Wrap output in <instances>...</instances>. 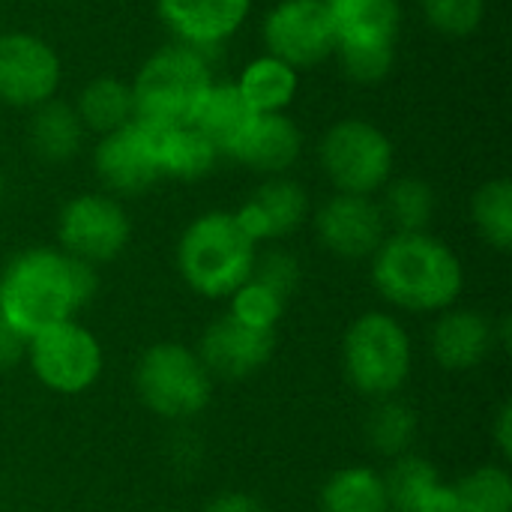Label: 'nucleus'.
<instances>
[{
    "instance_id": "nucleus-1",
    "label": "nucleus",
    "mask_w": 512,
    "mask_h": 512,
    "mask_svg": "<svg viewBox=\"0 0 512 512\" xmlns=\"http://www.w3.org/2000/svg\"><path fill=\"white\" fill-rule=\"evenodd\" d=\"M96 288L93 264L60 249H27L0 273V321L30 339L45 327L69 321L93 300Z\"/></svg>"
},
{
    "instance_id": "nucleus-2",
    "label": "nucleus",
    "mask_w": 512,
    "mask_h": 512,
    "mask_svg": "<svg viewBox=\"0 0 512 512\" xmlns=\"http://www.w3.org/2000/svg\"><path fill=\"white\" fill-rule=\"evenodd\" d=\"M372 282L405 312H444L459 300L465 270L459 255L426 231L387 234L372 255Z\"/></svg>"
},
{
    "instance_id": "nucleus-3",
    "label": "nucleus",
    "mask_w": 512,
    "mask_h": 512,
    "mask_svg": "<svg viewBox=\"0 0 512 512\" xmlns=\"http://www.w3.org/2000/svg\"><path fill=\"white\" fill-rule=\"evenodd\" d=\"M255 243L240 228L234 213L210 210L198 216L177 243V267L183 282L210 300L231 297L252 279Z\"/></svg>"
},
{
    "instance_id": "nucleus-4",
    "label": "nucleus",
    "mask_w": 512,
    "mask_h": 512,
    "mask_svg": "<svg viewBox=\"0 0 512 512\" xmlns=\"http://www.w3.org/2000/svg\"><path fill=\"white\" fill-rule=\"evenodd\" d=\"M210 84L213 72L204 51L183 42L165 45L141 63L129 84L135 120L153 129L189 126Z\"/></svg>"
},
{
    "instance_id": "nucleus-5",
    "label": "nucleus",
    "mask_w": 512,
    "mask_h": 512,
    "mask_svg": "<svg viewBox=\"0 0 512 512\" xmlns=\"http://www.w3.org/2000/svg\"><path fill=\"white\" fill-rule=\"evenodd\" d=\"M414 351L408 330L387 312H366L351 321L342 339V366L351 387L366 399H387L411 375Z\"/></svg>"
},
{
    "instance_id": "nucleus-6",
    "label": "nucleus",
    "mask_w": 512,
    "mask_h": 512,
    "mask_svg": "<svg viewBox=\"0 0 512 512\" xmlns=\"http://www.w3.org/2000/svg\"><path fill=\"white\" fill-rule=\"evenodd\" d=\"M135 390L147 411L162 420H189L210 405L213 378L198 351L180 342L147 348L135 366Z\"/></svg>"
},
{
    "instance_id": "nucleus-7",
    "label": "nucleus",
    "mask_w": 512,
    "mask_h": 512,
    "mask_svg": "<svg viewBox=\"0 0 512 512\" xmlns=\"http://www.w3.org/2000/svg\"><path fill=\"white\" fill-rule=\"evenodd\" d=\"M393 156L387 132L357 117L333 123L318 144L327 180L348 195H372L384 189L393 174Z\"/></svg>"
},
{
    "instance_id": "nucleus-8",
    "label": "nucleus",
    "mask_w": 512,
    "mask_h": 512,
    "mask_svg": "<svg viewBox=\"0 0 512 512\" xmlns=\"http://www.w3.org/2000/svg\"><path fill=\"white\" fill-rule=\"evenodd\" d=\"M27 360L33 375L48 390L75 396L96 384L102 372V345L87 327L69 318L30 336Z\"/></svg>"
},
{
    "instance_id": "nucleus-9",
    "label": "nucleus",
    "mask_w": 512,
    "mask_h": 512,
    "mask_svg": "<svg viewBox=\"0 0 512 512\" xmlns=\"http://www.w3.org/2000/svg\"><path fill=\"white\" fill-rule=\"evenodd\" d=\"M132 237V222L123 204L111 195L87 192L63 204L57 216L60 252L87 264L114 261Z\"/></svg>"
},
{
    "instance_id": "nucleus-10",
    "label": "nucleus",
    "mask_w": 512,
    "mask_h": 512,
    "mask_svg": "<svg viewBox=\"0 0 512 512\" xmlns=\"http://www.w3.org/2000/svg\"><path fill=\"white\" fill-rule=\"evenodd\" d=\"M261 39L267 54L285 60L294 69L318 66L336 51V33L324 0L276 3L261 24Z\"/></svg>"
},
{
    "instance_id": "nucleus-11",
    "label": "nucleus",
    "mask_w": 512,
    "mask_h": 512,
    "mask_svg": "<svg viewBox=\"0 0 512 512\" xmlns=\"http://www.w3.org/2000/svg\"><path fill=\"white\" fill-rule=\"evenodd\" d=\"M159 132L141 120L105 132L93 150V171L105 189L117 195H141L162 180Z\"/></svg>"
},
{
    "instance_id": "nucleus-12",
    "label": "nucleus",
    "mask_w": 512,
    "mask_h": 512,
    "mask_svg": "<svg viewBox=\"0 0 512 512\" xmlns=\"http://www.w3.org/2000/svg\"><path fill=\"white\" fill-rule=\"evenodd\" d=\"M57 51L33 33H0V102L12 108H36L54 99L60 87Z\"/></svg>"
},
{
    "instance_id": "nucleus-13",
    "label": "nucleus",
    "mask_w": 512,
    "mask_h": 512,
    "mask_svg": "<svg viewBox=\"0 0 512 512\" xmlns=\"http://www.w3.org/2000/svg\"><path fill=\"white\" fill-rule=\"evenodd\" d=\"M315 234L336 258L363 261L387 240V219L372 195L336 192L315 213Z\"/></svg>"
},
{
    "instance_id": "nucleus-14",
    "label": "nucleus",
    "mask_w": 512,
    "mask_h": 512,
    "mask_svg": "<svg viewBox=\"0 0 512 512\" xmlns=\"http://www.w3.org/2000/svg\"><path fill=\"white\" fill-rule=\"evenodd\" d=\"M273 351H276L273 330L249 327L228 312L204 330L198 357L204 369L210 372V378L240 381V378L255 375L261 366H267Z\"/></svg>"
},
{
    "instance_id": "nucleus-15",
    "label": "nucleus",
    "mask_w": 512,
    "mask_h": 512,
    "mask_svg": "<svg viewBox=\"0 0 512 512\" xmlns=\"http://www.w3.org/2000/svg\"><path fill=\"white\" fill-rule=\"evenodd\" d=\"M249 9L252 0H156V12L174 39L198 51H210L231 39L243 27Z\"/></svg>"
},
{
    "instance_id": "nucleus-16",
    "label": "nucleus",
    "mask_w": 512,
    "mask_h": 512,
    "mask_svg": "<svg viewBox=\"0 0 512 512\" xmlns=\"http://www.w3.org/2000/svg\"><path fill=\"white\" fill-rule=\"evenodd\" d=\"M309 216V195L297 180L270 177L255 189L249 201L234 213L240 228L258 246L261 240H279L294 234Z\"/></svg>"
},
{
    "instance_id": "nucleus-17",
    "label": "nucleus",
    "mask_w": 512,
    "mask_h": 512,
    "mask_svg": "<svg viewBox=\"0 0 512 512\" xmlns=\"http://www.w3.org/2000/svg\"><path fill=\"white\" fill-rule=\"evenodd\" d=\"M429 345L441 369L471 372L489 357L495 345V327L474 309H444L432 327Z\"/></svg>"
},
{
    "instance_id": "nucleus-18",
    "label": "nucleus",
    "mask_w": 512,
    "mask_h": 512,
    "mask_svg": "<svg viewBox=\"0 0 512 512\" xmlns=\"http://www.w3.org/2000/svg\"><path fill=\"white\" fill-rule=\"evenodd\" d=\"M336 48H396L402 27L399 0H324Z\"/></svg>"
},
{
    "instance_id": "nucleus-19",
    "label": "nucleus",
    "mask_w": 512,
    "mask_h": 512,
    "mask_svg": "<svg viewBox=\"0 0 512 512\" xmlns=\"http://www.w3.org/2000/svg\"><path fill=\"white\" fill-rule=\"evenodd\" d=\"M303 150V132L300 126L285 114H258L249 135L243 138V144L234 150L231 159L249 165L252 171L270 174V177H282Z\"/></svg>"
},
{
    "instance_id": "nucleus-20",
    "label": "nucleus",
    "mask_w": 512,
    "mask_h": 512,
    "mask_svg": "<svg viewBox=\"0 0 512 512\" xmlns=\"http://www.w3.org/2000/svg\"><path fill=\"white\" fill-rule=\"evenodd\" d=\"M255 117L258 114L243 99L237 84H231V81L216 84L213 81L210 90L204 93V99H201V105H198V111H195L189 126H195L201 135H207L210 144L219 150V156H234V150L249 135Z\"/></svg>"
},
{
    "instance_id": "nucleus-21",
    "label": "nucleus",
    "mask_w": 512,
    "mask_h": 512,
    "mask_svg": "<svg viewBox=\"0 0 512 512\" xmlns=\"http://www.w3.org/2000/svg\"><path fill=\"white\" fill-rule=\"evenodd\" d=\"M27 141H30V150L42 162L63 165L81 150L84 123L69 102L48 99L33 108L30 123H27Z\"/></svg>"
},
{
    "instance_id": "nucleus-22",
    "label": "nucleus",
    "mask_w": 512,
    "mask_h": 512,
    "mask_svg": "<svg viewBox=\"0 0 512 512\" xmlns=\"http://www.w3.org/2000/svg\"><path fill=\"white\" fill-rule=\"evenodd\" d=\"M234 84L243 93V99L252 105L255 114H279L297 99L300 75L285 60L264 54V57H255L252 63H246Z\"/></svg>"
},
{
    "instance_id": "nucleus-23",
    "label": "nucleus",
    "mask_w": 512,
    "mask_h": 512,
    "mask_svg": "<svg viewBox=\"0 0 512 512\" xmlns=\"http://www.w3.org/2000/svg\"><path fill=\"white\" fill-rule=\"evenodd\" d=\"M72 108L81 117L84 129H93L99 135L114 132V129L126 126L129 120H135L132 87L111 75H99V78L87 81L78 90V99Z\"/></svg>"
},
{
    "instance_id": "nucleus-24",
    "label": "nucleus",
    "mask_w": 512,
    "mask_h": 512,
    "mask_svg": "<svg viewBox=\"0 0 512 512\" xmlns=\"http://www.w3.org/2000/svg\"><path fill=\"white\" fill-rule=\"evenodd\" d=\"M216 159H219V150L195 126H174V129L159 132L162 177L192 183V180L207 177L216 168Z\"/></svg>"
},
{
    "instance_id": "nucleus-25",
    "label": "nucleus",
    "mask_w": 512,
    "mask_h": 512,
    "mask_svg": "<svg viewBox=\"0 0 512 512\" xmlns=\"http://www.w3.org/2000/svg\"><path fill=\"white\" fill-rule=\"evenodd\" d=\"M321 512H390L384 477L363 465L336 471L321 489Z\"/></svg>"
},
{
    "instance_id": "nucleus-26",
    "label": "nucleus",
    "mask_w": 512,
    "mask_h": 512,
    "mask_svg": "<svg viewBox=\"0 0 512 512\" xmlns=\"http://www.w3.org/2000/svg\"><path fill=\"white\" fill-rule=\"evenodd\" d=\"M381 213L387 219V228H393V234L426 231L435 213V192L420 177H399L384 186Z\"/></svg>"
},
{
    "instance_id": "nucleus-27",
    "label": "nucleus",
    "mask_w": 512,
    "mask_h": 512,
    "mask_svg": "<svg viewBox=\"0 0 512 512\" xmlns=\"http://www.w3.org/2000/svg\"><path fill=\"white\" fill-rule=\"evenodd\" d=\"M420 429L417 411L405 402H399L396 396L387 399H375L372 414L366 417V438L372 444V450H378L381 456H402L408 453V447L414 444Z\"/></svg>"
},
{
    "instance_id": "nucleus-28",
    "label": "nucleus",
    "mask_w": 512,
    "mask_h": 512,
    "mask_svg": "<svg viewBox=\"0 0 512 512\" xmlns=\"http://www.w3.org/2000/svg\"><path fill=\"white\" fill-rule=\"evenodd\" d=\"M384 486H387V498H390V510L396 512H417L420 504L441 486V477L435 471V465L423 456L414 453H402L393 459L390 471L381 474Z\"/></svg>"
},
{
    "instance_id": "nucleus-29",
    "label": "nucleus",
    "mask_w": 512,
    "mask_h": 512,
    "mask_svg": "<svg viewBox=\"0 0 512 512\" xmlns=\"http://www.w3.org/2000/svg\"><path fill=\"white\" fill-rule=\"evenodd\" d=\"M471 219L480 237L498 249L510 252L512 246V183L507 177L483 183L471 198Z\"/></svg>"
},
{
    "instance_id": "nucleus-30",
    "label": "nucleus",
    "mask_w": 512,
    "mask_h": 512,
    "mask_svg": "<svg viewBox=\"0 0 512 512\" xmlns=\"http://www.w3.org/2000/svg\"><path fill=\"white\" fill-rule=\"evenodd\" d=\"M450 489L456 512H512V480L507 468L483 465Z\"/></svg>"
},
{
    "instance_id": "nucleus-31",
    "label": "nucleus",
    "mask_w": 512,
    "mask_h": 512,
    "mask_svg": "<svg viewBox=\"0 0 512 512\" xmlns=\"http://www.w3.org/2000/svg\"><path fill=\"white\" fill-rule=\"evenodd\" d=\"M285 312V300L270 291L267 285L249 279L243 282L234 294H231V315L249 327H258V330H273L279 324Z\"/></svg>"
},
{
    "instance_id": "nucleus-32",
    "label": "nucleus",
    "mask_w": 512,
    "mask_h": 512,
    "mask_svg": "<svg viewBox=\"0 0 512 512\" xmlns=\"http://www.w3.org/2000/svg\"><path fill=\"white\" fill-rule=\"evenodd\" d=\"M429 27L444 36H468L483 24L486 0H420Z\"/></svg>"
},
{
    "instance_id": "nucleus-33",
    "label": "nucleus",
    "mask_w": 512,
    "mask_h": 512,
    "mask_svg": "<svg viewBox=\"0 0 512 512\" xmlns=\"http://www.w3.org/2000/svg\"><path fill=\"white\" fill-rule=\"evenodd\" d=\"M252 279L267 285L270 291H276L285 303L288 297L297 291L300 285V261L291 252L282 249H270L264 255H255V267H252Z\"/></svg>"
},
{
    "instance_id": "nucleus-34",
    "label": "nucleus",
    "mask_w": 512,
    "mask_h": 512,
    "mask_svg": "<svg viewBox=\"0 0 512 512\" xmlns=\"http://www.w3.org/2000/svg\"><path fill=\"white\" fill-rule=\"evenodd\" d=\"M339 66L351 81L360 84H375L390 75L396 63V48H336Z\"/></svg>"
},
{
    "instance_id": "nucleus-35",
    "label": "nucleus",
    "mask_w": 512,
    "mask_h": 512,
    "mask_svg": "<svg viewBox=\"0 0 512 512\" xmlns=\"http://www.w3.org/2000/svg\"><path fill=\"white\" fill-rule=\"evenodd\" d=\"M24 354H27V339L18 330H12L6 321H0V372L15 366Z\"/></svg>"
},
{
    "instance_id": "nucleus-36",
    "label": "nucleus",
    "mask_w": 512,
    "mask_h": 512,
    "mask_svg": "<svg viewBox=\"0 0 512 512\" xmlns=\"http://www.w3.org/2000/svg\"><path fill=\"white\" fill-rule=\"evenodd\" d=\"M204 512H267L261 507V501L258 498H252V495H243V492H222V495H216Z\"/></svg>"
},
{
    "instance_id": "nucleus-37",
    "label": "nucleus",
    "mask_w": 512,
    "mask_h": 512,
    "mask_svg": "<svg viewBox=\"0 0 512 512\" xmlns=\"http://www.w3.org/2000/svg\"><path fill=\"white\" fill-rule=\"evenodd\" d=\"M495 441H498V447H501L504 459H510L512 456V405L510 402L501 408V414H498V420H495Z\"/></svg>"
},
{
    "instance_id": "nucleus-38",
    "label": "nucleus",
    "mask_w": 512,
    "mask_h": 512,
    "mask_svg": "<svg viewBox=\"0 0 512 512\" xmlns=\"http://www.w3.org/2000/svg\"><path fill=\"white\" fill-rule=\"evenodd\" d=\"M3 189H6V183H3V171H0V204H3Z\"/></svg>"
},
{
    "instance_id": "nucleus-39",
    "label": "nucleus",
    "mask_w": 512,
    "mask_h": 512,
    "mask_svg": "<svg viewBox=\"0 0 512 512\" xmlns=\"http://www.w3.org/2000/svg\"><path fill=\"white\" fill-rule=\"evenodd\" d=\"M63 3H75V0H63Z\"/></svg>"
},
{
    "instance_id": "nucleus-40",
    "label": "nucleus",
    "mask_w": 512,
    "mask_h": 512,
    "mask_svg": "<svg viewBox=\"0 0 512 512\" xmlns=\"http://www.w3.org/2000/svg\"><path fill=\"white\" fill-rule=\"evenodd\" d=\"M390 512H396V510H390Z\"/></svg>"
}]
</instances>
